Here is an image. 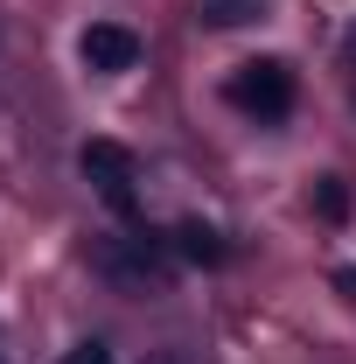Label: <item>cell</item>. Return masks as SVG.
<instances>
[{
  "label": "cell",
  "instance_id": "277c9868",
  "mask_svg": "<svg viewBox=\"0 0 356 364\" xmlns=\"http://www.w3.org/2000/svg\"><path fill=\"white\" fill-rule=\"evenodd\" d=\"M98 267L119 273V280H133V287H147V280H161V273H168V259H161L147 238H133L126 252H119V245H105V252H98Z\"/></svg>",
  "mask_w": 356,
  "mask_h": 364
},
{
  "label": "cell",
  "instance_id": "7a4b0ae2",
  "mask_svg": "<svg viewBox=\"0 0 356 364\" xmlns=\"http://www.w3.org/2000/svg\"><path fill=\"white\" fill-rule=\"evenodd\" d=\"M77 161H84L91 189H98L119 218H133V203H140V189H133V182H140V176H133V154H126L119 140H84V154H77Z\"/></svg>",
  "mask_w": 356,
  "mask_h": 364
},
{
  "label": "cell",
  "instance_id": "52a82bcc",
  "mask_svg": "<svg viewBox=\"0 0 356 364\" xmlns=\"http://www.w3.org/2000/svg\"><path fill=\"white\" fill-rule=\"evenodd\" d=\"M314 210H321L328 225L350 218V189H343V176H321V182H314Z\"/></svg>",
  "mask_w": 356,
  "mask_h": 364
},
{
  "label": "cell",
  "instance_id": "ba28073f",
  "mask_svg": "<svg viewBox=\"0 0 356 364\" xmlns=\"http://www.w3.org/2000/svg\"><path fill=\"white\" fill-rule=\"evenodd\" d=\"M63 364H112L105 343H77V350H63Z\"/></svg>",
  "mask_w": 356,
  "mask_h": 364
},
{
  "label": "cell",
  "instance_id": "6da1fadb",
  "mask_svg": "<svg viewBox=\"0 0 356 364\" xmlns=\"http://www.w3.org/2000/svg\"><path fill=\"white\" fill-rule=\"evenodd\" d=\"M230 105L252 112V119H279V112L294 105V70H287L279 56H252V63H238V77H230Z\"/></svg>",
  "mask_w": 356,
  "mask_h": 364
},
{
  "label": "cell",
  "instance_id": "3957f363",
  "mask_svg": "<svg viewBox=\"0 0 356 364\" xmlns=\"http://www.w3.org/2000/svg\"><path fill=\"white\" fill-rule=\"evenodd\" d=\"M77 56H84L98 77H119V70H133V63H140V36H133V28H119V21H91L84 36H77Z\"/></svg>",
  "mask_w": 356,
  "mask_h": 364
},
{
  "label": "cell",
  "instance_id": "9c48e42d",
  "mask_svg": "<svg viewBox=\"0 0 356 364\" xmlns=\"http://www.w3.org/2000/svg\"><path fill=\"white\" fill-rule=\"evenodd\" d=\"M335 287H343V294L356 301V267H335Z\"/></svg>",
  "mask_w": 356,
  "mask_h": 364
},
{
  "label": "cell",
  "instance_id": "30bf717a",
  "mask_svg": "<svg viewBox=\"0 0 356 364\" xmlns=\"http://www.w3.org/2000/svg\"><path fill=\"white\" fill-rule=\"evenodd\" d=\"M147 364H189V350H154Z\"/></svg>",
  "mask_w": 356,
  "mask_h": 364
},
{
  "label": "cell",
  "instance_id": "5b68a950",
  "mask_svg": "<svg viewBox=\"0 0 356 364\" xmlns=\"http://www.w3.org/2000/svg\"><path fill=\"white\" fill-rule=\"evenodd\" d=\"M272 0H196L203 28H245V21H266Z\"/></svg>",
  "mask_w": 356,
  "mask_h": 364
},
{
  "label": "cell",
  "instance_id": "8992f818",
  "mask_svg": "<svg viewBox=\"0 0 356 364\" xmlns=\"http://www.w3.org/2000/svg\"><path fill=\"white\" fill-rule=\"evenodd\" d=\"M175 245L189 252V259H203V267H217V259H223V238H217L210 225H196V218H189V225H175Z\"/></svg>",
  "mask_w": 356,
  "mask_h": 364
}]
</instances>
